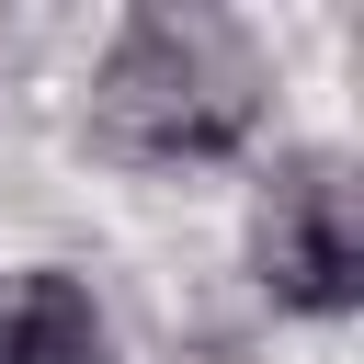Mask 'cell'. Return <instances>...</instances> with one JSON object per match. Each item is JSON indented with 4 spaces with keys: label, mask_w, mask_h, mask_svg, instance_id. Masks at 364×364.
Returning a JSON list of instances; mask_svg holds the SVG:
<instances>
[{
    "label": "cell",
    "mask_w": 364,
    "mask_h": 364,
    "mask_svg": "<svg viewBox=\"0 0 364 364\" xmlns=\"http://www.w3.org/2000/svg\"><path fill=\"white\" fill-rule=\"evenodd\" d=\"M262 125V57L228 11H125L91 68V136L125 159H228Z\"/></svg>",
    "instance_id": "cell-1"
},
{
    "label": "cell",
    "mask_w": 364,
    "mask_h": 364,
    "mask_svg": "<svg viewBox=\"0 0 364 364\" xmlns=\"http://www.w3.org/2000/svg\"><path fill=\"white\" fill-rule=\"evenodd\" d=\"M250 273L296 318H341L364 296V205H353V171L330 148H296L262 182V205H250Z\"/></svg>",
    "instance_id": "cell-2"
},
{
    "label": "cell",
    "mask_w": 364,
    "mask_h": 364,
    "mask_svg": "<svg viewBox=\"0 0 364 364\" xmlns=\"http://www.w3.org/2000/svg\"><path fill=\"white\" fill-rule=\"evenodd\" d=\"M0 364H125V353H114L102 296H91L80 273L34 262V273H11V296H0Z\"/></svg>",
    "instance_id": "cell-3"
}]
</instances>
